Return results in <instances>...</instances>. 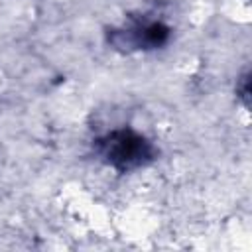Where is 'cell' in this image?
<instances>
[{
  "instance_id": "cell-1",
  "label": "cell",
  "mask_w": 252,
  "mask_h": 252,
  "mask_svg": "<svg viewBox=\"0 0 252 252\" xmlns=\"http://www.w3.org/2000/svg\"><path fill=\"white\" fill-rule=\"evenodd\" d=\"M104 158L120 169H130L150 158V146L134 132H114L104 142Z\"/></svg>"
}]
</instances>
